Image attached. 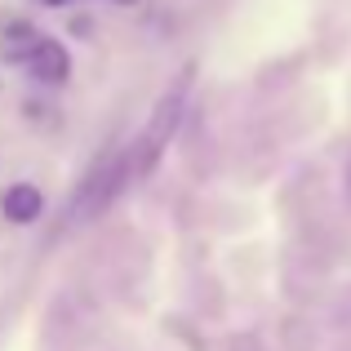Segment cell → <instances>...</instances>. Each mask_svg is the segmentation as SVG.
I'll return each instance as SVG.
<instances>
[{"mask_svg": "<svg viewBox=\"0 0 351 351\" xmlns=\"http://www.w3.org/2000/svg\"><path fill=\"white\" fill-rule=\"evenodd\" d=\"M191 85H196V62H187V67H182L178 76L169 80V89H165V94L156 98L152 116H147V129H143V138H138V169H143V173H152L156 165H160L165 147H169L173 138H178L182 116H187Z\"/></svg>", "mask_w": 351, "mask_h": 351, "instance_id": "1", "label": "cell"}, {"mask_svg": "<svg viewBox=\"0 0 351 351\" xmlns=\"http://www.w3.org/2000/svg\"><path fill=\"white\" fill-rule=\"evenodd\" d=\"M120 182H125V152H103L94 165H89V173L80 178V187H76V196H71V218H89V214H98V209L107 205V200L120 191Z\"/></svg>", "mask_w": 351, "mask_h": 351, "instance_id": "2", "label": "cell"}, {"mask_svg": "<svg viewBox=\"0 0 351 351\" xmlns=\"http://www.w3.org/2000/svg\"><path fill=\"white\" fill-rule=\"evenodd\" d=\"M45 36L36 32L27 18H5V27H0V58L5 62H32L36 49H40Z\"/></svg>", "mask_w": 351, "mask_h": 351, "instance_id": "3", "label": "cell"}, {"mask_svg": "<svg viewBox=\"0 0 351 351\" xmlns=\"http://www.w3.org/2000/svg\"><path fill=\"white\" fill-rule=\"evenodd\" d=\"M27 67H32V76H36V80H45V85H62V80L71 76V58H67V49H62L58 40H49V36L40 40V49H36V58L27 62Z\"/></svg>", "mask_w": 351, "mask_h": 351, "instance_id": "4", "label": "cell"}, {"mask_svg": "<svg viewBox=\"0 0 351 351\" xmlns=\"http://www.w3.org/2000/svg\"><path fill=\"white\" fill-rule=\"evenodd\" d=\"M0 209H5V218L9 223H36L40 218V209H45V200H40V191L32 187V182H14V187L5 191V200H0Z\"/></svg>", "mask_w": 351, "mask_h": 351, "instance_id": "5", "label": "cell"}, {"mask_svg": "<svg viewBox=\"0 0 351 351\" xmlns=\"http://www.w3.org/2000/svg\"><path fill=\"white\" fill-rule=\"evenodd\" d=\"M40 5H53V9H62V5H71V0H40ZM120 5H129V0H120Z\"/></svg>", "mask_w": 351, "mask_h": 351, "instance_id": "6", "label": "cell"}, {"mask_svg": "<svg viewBox=\"0 0 351 351\" xmlns=\"http://www.w3.org/2000/svg\"><path fill=\"white\" fill-rule=\"evenodd\" d=\"M347 200H351V165H347Z\"/></svg>", "mask_w": 351, "mask_h": 351, "instance_id": "7", "label": "cell"}]
</instances>
